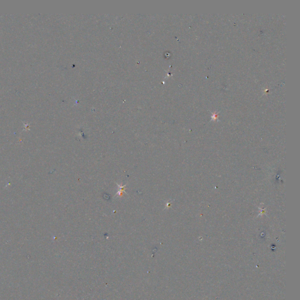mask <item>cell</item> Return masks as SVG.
<instances>
[{"mask_svg":"<svg viewBox=\"0 0 300 300\" xmlns=\"http://www.w3.org/2000/svg\"><path fill=\"white\" fill-rule=\"evenodd\" d=\"M0 92H1V91H0ZM0 107H1V105H0Z\"/></svg>","mask_w":300,"mask_h":300,"instance_id":"cell-2","label":"cell"},{"mask_svg":"<svg viewBox=\"0 0 300 300\" xmlns=\"http://www.w3.org/2000/svg\"><path fill=\"white\" fill-rule=\"evenodd\" d=\"M24 126H25V128H24V130H29V124H25V123H24Z\"/></svg>","mask_w":300,"mask_h":300,"instance_id":"cell-1","label":"cell"}]
</instances>
